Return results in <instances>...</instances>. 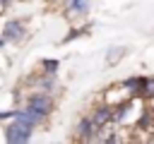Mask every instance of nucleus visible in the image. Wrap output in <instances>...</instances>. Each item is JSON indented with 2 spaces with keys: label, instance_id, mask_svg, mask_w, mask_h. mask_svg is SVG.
I'll use <instances>...</instances> for the list:
<instances>
[{
  "label": "nucleus",
  "instance_id": "f257e3e1",
  "mask_svg": "<svg viewBox=\"0 0 154 144\" xmlns=\"http://www.w3.org/2000/svg\"><path fill=\"white\" fill-rule=\"evenodd\" d=\"M31 130H34V125L14 118V122L7 125V130H5V139L12 142V144H17V142H29V139H31Z\"/></svg>",
  "mask_w": 154,
  "mask_h": 144
},
{
  "label": "nucleus",
  "instance_id": "f03ea898",
  "mask_svg": "<svg viewBox=\"0 0 154 144\" xmlns=\"http://www.w3.org/2000/svg\"><path fill=\"white\" fill-rule=\"evenodd\" d=\"M144 84H147V77L144 74H132V77H128V79L120 82V89L125 91V96L144 98Z\"/></svg>",
  "mask_w": 154,
  "mask_h": 144
},
{
  "label": "nucleus",
  "instance_id": "7ed1b4c3",
  "mask_svg": "<svg viewBox=\"0 0 154 144\" xmlns=\"http://www.w3.org/2000/svg\"><path fill=\"white\" fill-rule=\"evenodd\" d=\"M99 130H101V127L91 120V115H87V118H82V120L77 122V132H75V134H77L79 142H94V139L99 137Z\"/></svg>",
  "mask_w": 154,
  "mask_h": 144
},
{
  "label": "nucleus",
  "instance_id": "20e7f679",
  "mask_svg": "<svg viewBox=\"0 0 154 144\" xmlns=\"http://www.w3.org/2000/svg\"><path fill=\"white\" fill-rule=\"evenodd\" d=\"M26 106L34 108V110H38V113H43V115H48L53 110V98L48 96V91H36V94L29 96Z\"/></svg>",
  "mask_w": 154,
  "mask_h": 144
},
{
  "label": "nucleus",
  "instance_id": "39448f33",
  "mask_svg": "<svg viewBox=\"0 0 154 144\" xmlns=\"http://www.w3.org/2000/svg\"><path fill=\"white\" fill-rule=\"evenodd\" d=\"M91 120L99 125V127H108L113 125V106L111 103H101L91 110Z\"/></svg>",
  "mask_w": 154,
  "mask_h": 144
},
{
  "label": "nucleus",
  "instance_id": "423d86ee",
  "mask_svg": "<svg viewBox=\"0 0 154 144\" xmlns=\"http://www.w3.org/2000/svg\"><path fill=\"white\" fill-rule=\"evenodd\" d=\"M5 38H7V41H22V38H24V24L17 22V19L7 22V24H5Z\"/></svg>",
  "mask_w": 154,
  "mask_h": 144
},
{
  "label": "nucleus",
  "instance_id": "0eeeda50",
  "mask_svg": "<svg viewBox=\"0 0 154 144\" xmlns=\"http://www.w3.org/2000/svg\"><path fill=\"white\" fill-rule=\"evenodd\" d=\"M65 12H67L70 17H75V14H87V12H89V0H67V2H65Z\"/></svg>",
  "mask_w": 154,
  "mask_h": 144
},
{
  "label": "nucleus",
  "instance_id": "6e6552de",
  "mask_svg": "<svg viewBox=\"0 0 154 144\" xmlns=\"http://www.w3.org/2000/svg\"><path fill=\"white\" fill-rule=\"evenodd\" d=\"M123 55H125V48H120V46H118V48H111V55H108V65L118 62Z\"/></svg>",
  "mask_w": 154,
  "mask_h": 144
},
{
  "label": "nucleus",
  "instance_id": "1a4fd4ad",
  "mask_svg": "<svg viewBox=\"0 0 154 144\" xmlns=\"http://www.w3.org/2000/svg\"><path fill=\"white\" fill-rule=\"evenodd\" d=\"M154 98V77H147V84H144V101H152Z\"/></svg>",
  "mask_w": 154,
  "mask_h": 144
},
{
  "label": "nucleus",
  "instance_id": "9d476101",
  "mask_svg": "<svg viewBox=\"0 0 154 144\" xmlns=\"http://www.w3.org/2000/svg\"><path fill=\"white\" fill-rule=\"evenodd\" d=\"M41 67H43L48 74H55V72H58V60H43Z\"/></svg>",
  "mask_w": 154,
  "mask_h": 144
},
{
  "label": "nucleus",
  "instance_id": "9b49d317",
  "mask_svg": "<svg viewBox=\"0 0 154 144\" xmlns=\"http://www.w3.org/2000/svg\"><path fill=\"white\" fill-rule=\"evenodd\" d=\"M5 41H7V38H5V36H2V38H0V46H2V43H5Z\"/></svg>",
  "mask_w": 154,
  "mask_h": 144
},
{
  "label": "nucleus",
  "instance_id": "f8f14e48",
  "mask_svg": "<svg viewBox=\"0 0 154 144\" xmlns=\"http://www.w3.org/2000/svg\"><path fill=\"white\" fill-rule=\"evenodd\" d=\"M2 2H10V0H2Z\"/></svg>",
  "mask_w": 154,
  "mask_h": 144
}]
</instances>
